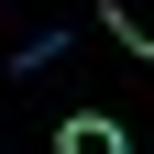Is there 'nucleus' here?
<instances>
[{"instance_id": "nucleus-1", "label": "nucleus", "mask_w": 154, "mask_h": 154, "mask_svg": "<svg viewBox=\"0 0 154 154\" xmlns=\"http://www.w3.org/2000/svg\"><path fill=\"white\" fill-rule=\"evenodd\" d=\"M55 154H132V143H121V121H110V110H77V121L55 132Z\"/></svg>"}, {"instance_id": "nucleus-2", "label": "nucleus", "mask_w": 154, "mask_h": 154, "mask_svg": "<svg viewBox=\"0 0 154 154\" xmlns=\"http://www.w3.org/2000/svg\"><path fill=\"white\" fill-rule=\"evenodd\" d=\"M55 55H66V33H55V22H44V33H22V44H11V77H44V66H55Z\"/></svg>"}]
</instances>
